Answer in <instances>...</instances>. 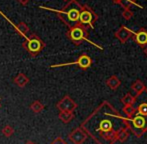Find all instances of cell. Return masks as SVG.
Returning <instances> with one entry per match:
<instances>
[{
  "mask_svg": "<svg viewBox=\"0 0 147 144\" xmlns=\"http://www.w3.org/2000/svg\"><path fill=\"white\" fill-rule=\"evenodd\" d=\"M63 1H67V2H68V1H69V0H63Z\"/></svg>",
  "mask_w": 147,
  "mask_h": 144,
  "instance_id": "cell-29",
  "label": "cell"
},
{
  "mask_svg": "<svg viewBox=\"0 0 147 144\" xmlns=\"http://www.w3.org/2000/svg\"><path fill=\"white\" fill-rule=\"evenodd\" d=\"M99 19L98 14L94 12V10L87 4L82 5V9L80 12L79 23L83 24L85 26H88L90 29H94V24Z\"/></svg>",
  "mask_w": 147,
  "mask_h": 144,
  "instance_id": "cell-6",
  "label": "cell"
},
{
  "mask_svg": "<svg viewBox=\"0 0 147 144\" xmlns=\"http://www.w3.org/2000/svg\"><path fill=\"white\" fill-rule=\"evenodd\" d=\"M130 88H131V90L134 92V95H135L136 97H139V96L147 89L145 84H144L143 81L140 79L135 80V81L131 84V87Z\"/></svg>",
  "mask_w": 147,
  "mask_h": 144,
  "instance_id": "cell-12",
  "label": "cell"
},
{
  "mask_svg": "<svg viewBox=\"0 0 147 144\" xmlns=\"http://www.w3.org/2000/svg\"><path fill=\"white\" fill-rule=\"evenodd\" d=\"M121 15H122V17H123L124 19L128 21V20H130L134 16V12L132 11V10H130V9H125V10H123V11H122Z\"/></svg>",
  "mask_w": 147,
  "mask_h": 144,
  "instance_id": "cell-23",
  "label": "cell"
},
{
  "mask_svg": "<svg viewBox=\"0 0 147 144\" xmlns=\"http://www.w3.org/2000/svg\"><path fill=\"white\" fill-rule=\"evenodd\" d=\"M77 104L76 102L70 97L69 95H65L61 100L56 104V107L60 111H69V112H73L76 108H77Z\"/></svg>",
  "mask_w": 147,
  "mask_h": 144,
  "instance_id": "cell-9",
  "label": "cell"
},
{
  "mask_svg": "<svg viewBox=\"0 0 147 144\" xmlns=\"http://www.w3.org/2000/svg\"><path fill=\"white\" fill-rule=\"evenodd\" d=\"M13 82L20 88H23L26 86V84L29 82V78L23 73H18V75L13 79Z\"/></svg>",
  "mask_w": 147,
  "mask_h": 144,
  "instance_id": "cell-15",
  "label": "cell"
},
{
  "mask_svg": "<svg viewBox=\"0 0 147 144\" xmlns=\"http://www.w3.org/2000/svg\"><path fill=\"white\" fill-rule=\"evenodd\" d=\"M22 46L31 55V57H36L45 48V43L38 35L32 33L30 36L26 37L25 41L22 43Z\"/></svg>",
  "mask_w": 147,
  "mask_h": 144,
  "instance_id": "cell-5",
  "label": "cell"
},
{
  "mask_svg": "<svg viewBox=\"0 0 147 144\" xmlns=\"http://www.w3.org/2000/svg\"><path fill=\"white\" fill-rule=\"evenodd\" d=\"M50 144H68V143L66 142L64 139H62L61 137H57V138L54 139V140H53Z\"/></svg>",
  "mask_w": 147,
  "mask_h": 144,
  "instance_id": "cell-24",
  "label": "cell"
},
{
  "mask_svg": "<svg viewBox=\"0 0 147 144\" xmlns=\"http://www.w3.org/2000/svg\"><path fill=\"white\" fill-rule=\"evenodd\" d=\"M133 35H134V31H132L131 29H129V28H127L124 25L120 26L114 33V36L116 37L118 40H119V42L122 43V44H125Z\"/></svg>",
  "mask_w": 147,
  "mask_h": 144,
  "instance_id": "cell-10",
  "label": "cell"
},
{
  "mask_svg": "<svg viewBox=\"0 0 147 144\" xmlns=\"http://www.w3.org/2000/svg\"><path fill=\"white\" fill-rule=\"evenodd\" d=\"M121 1H122V0H112L113 3H116V4H119ZM133 1H134V0H133Z\"/></svg>",
  "mask_w": 147,
  "mask_h": 144,
  "instance_id": "cell-27",
  "label": "cell"
},
{
  "mask_svg": "<svg viewBox=\"0 0 147 144\" xmlns=\"http://www.w3.org/2000/svg\"><path fill=\"white\" fill-rule=\"evenodd\" d=\"M70 65H77L82 70H87L92 65V58L86 53H82L78 56V58L73 62L63 63V64H53L51 65V68H56V67H63V66H70Z\"/></svg>",
  "mask_w": 147,
  "mask_h": 144,
  "instance_id": "cell-7",
  "label": "cell"
},
{
  "mask_svg": "<svg viewBox=\"0 0 147 144\" xmlns=\"http://www.w3.org/2000/svg\"><path fill=\"white\" fill-rule=\"evenodd\" d=\"M143 53L145 54V56L147 57V46H145V47L143 48Z\"/></svg>",
  "mask_w": 147,
  "mask_h": 144,
  "instance_id": "cell-26",
  "label": "cell"
},
{
  "mask_svg": "<svg viewBox=\"0 0 147 144\" xmlns=\"http://www.w3.org/2000/svg\"><path fill=\"white\" fill-rule=\"evenodd\" d=\"M89 29H90V28H89L88 26H85L81 23H78L68 29V31L66 32V37H67L74 45H80L81 43H83L84 41H86V42L90 43V44L94 45L95 47L99 48L100 50H103L102 47L99 46L98 44L92 42V41L88 39Z\"/></svg>",
  "mask_w": 147,
  "mask_h": 144,
  "instance_id": "cell-3",
  "label": "cell"
},
{
  "mask_svg": "<svg viewBox=\"0 0 147 144\" xmlns=\"http://www.w3.org/2000/svg\"><path fill=\"white\" fill-rule=\"evenodd\" d=\"M127 126V117L122 116L107 100L81 123L82 128L97 144H114L118 132Z\"/></svg>",
  "mask_w": 147,
  "mask_h": 144,
  "instance_id": "cell-1",
  "label": "cell"
},
{
  "mask_svg": "<svg viewBox=\"0 0 147 144\" xmlns=\"http://www.w3.org/2000/svg\"><path fill=\"white\" fill-rule=\"evenodd\" d=\"M13 26H14V28H15V31L17 32L20 36L23 37V38L27 37V34L29 33V27H28L25 22H20L17 25H14L13 24Z\"/></svg>",
  "mask_w": 147,
  "mask_h": 144,
  "instance_id": "cell-14",
  "label": "cell"
},
{
  "mask_svg": "<svg viewBox=\"0 0 147 144\" xmlns=\"http://www.w3.org/2000/svg\"><path fill=\"white\" fill-rule=\"evenodd\" d=\"M88 137V134L81 126L77 127L76 129H74L69 135H68V138L73 144H82L86 141Z\"/></svg>",
  "mask_w": 147,
  "mask_h": 144,
  "instance_id": "cell-8",
  "label": "cell"
},
{
  "mask_svg": "<svg viewBox=\"0 0 147 144\" xmlns=\"http://www.w3.org/2000/svg\"><path fill=\"white\" fill-rule=\"evenodd\" d=\"M127 125L130 131L137 138L142 137L147 132V118L138 113L131 118H127Z\"/></svg>",
  "mask_w": 147,
  "mask_h": 144,
  "instance_id": "cell-4",
  "label": "cell"
},
{
  "mask_svg": "<svg viewBox=\"0 0 147 144\" xmlns=\"http://www.w3.org/2000/svg\"><path fill=\"white\" fill-rule=\"evenodd\" d=\"M30 109L34 113H39L44 109V105H43L40 101H38V100H35V101H33L32 104L30 105Z\"/></svg>",
  "mask_w": 147,
  "mask_h": 144,
  "instance_id": "cell-21",
  "label": "cell"
},
{
  "mask_svg": "<svg viewBox=\"0 0 147 144\" xmlns=\"http://www.w3.org/2000/svg\"><path fill=\"white\" fill-rule=\"evenodd\" d=\"M136 101H137V97L131 93H126L125 95L121 98V103L123 104L124 106L133 105V104L136 103Z\"/></svg>",
  "mask_w": 147,
  "mask_h": 144,
  "instance_id": "cell-17",
  "label": "cell"
},
{
  "mask_svg": "<svg viewBox=\"0 0 147 144\" xmlns=\"http://www.w3.org/2000/svg\"><path fill=\"white\" fill-rule=\"evenodd\" d=\"M39 8L49 11L56 12L57 16L67 27H72L79 23L80 12L82 9V5L77 0H69L62 9H54V8L45 7V6H39Z\"/></svg>",
  "mask_w": 147,
  "mask_h": 144,
  "instance_id": "cell-2",
  "label": "cell"
},
{
  "mask_svg": "<svg viewBox=\"0 0 147 144\" xmlns=\"http://www.w3.org/2000/svg\"><path fill=\"white\" fill-rule=\"evenodd\" d=\"M144 94L146 96V100H142L139 103L137 104V107H136V110H137V113L142 116H145L147 118V89L144 91Z\"/></svg>",
  "mask_w": 147,
  "mask_h": 144,
  "instance_id": "cell-16",
  "label": "cell"
},
{
  "mask_svg": "<svg viewBox=\"0 0 147 144\" xmlns=\"http://www.w3.org/2000/svg\"><path fill=\"white\" fill-rule=\"evenodd\" d=\"M25 144H35V143L33 142V141H27V142H26Z\"/></svg>",
  "mask_w": 147,
  "mask_h": 144,
  "instance_id": "cell-28",
  "label": "cell"
},
{
  "mask_svg": "<svg viewBox=\"0 0 147 144\" xmlns=\"http://www.w3.org/2000/svg\"><path fill=\"white\" fill-rule=\"evenodd\" d=\"M18 2H19L21 5H27L28 4V2L30 1V0H17Z\"/></svg>",
  "mask_w": 147,
  "mask_h": 144,
  "instance_id": "cell-25",
  "label": "cell"
},
{
  "mask_svg": "<svg viewBox=\"0 0 147 144\" xmlns=\"http://www.w3.org/2000/svg\"><path fill=\"white\" fill-rule=\"evenodd\" d=\"M0 107H1V105H0Z\"/></svg>",
  "mask_w": 147,
  "mask_h": 144,
  "instance_id": "cell-30",
  "label": "cell"
},
{
  "mask_svg": "<svg viewBox=\"0 0 147 144\" xmlns=\"http://www.w3.org/2000/svg\"><path fill=\"white\" fill-rule=\"evenodd\" d=\"M58 118L63 123H69L70 121L73 120L74 113L69 112V111H60L59 114H58Z\"/></svg>",
  "mask_w": 147,
  "mask_h": 144,
  "instance_id": "cell-18",
  "label": "cell"
},
{
  "mask_svg": "<svg viewBox=\"0 0 147 144\" xmlns=\"http://www.w3.org/2000/svg\"><path fill=\"white\" fill-rule=\"evenodd\" d=\"M105 84L111 90H117L119 88V86L121 85V81L116 75H112L109 78H107L106 81H105Z\"/></svg>",
  "mask_w": 147,
  "mask_h": 144,
  "instance_id": "cell-13",
  "label": "cell"
},
{
  "mask_svg": "<svg viewBox=\"0 0 147 144\" xmlns=\"http://www.w3.org/2000/svg\"><path fill=\"white\" fill-rule=\"evenodd\" d=\"M122 112L124 113L125 117H127V118H131V117H133L134 115L137 113V110H136V108L134 107L133 105H127V106H123Z\"/></svg>",
  "mask_w": 147,
  "mask_h": 144,
  "instance_id": "cell-20",
  "label": "cell"
},
{
  "mask_svg": "<svg viewBox=\"0 0 147 144\" xmlns=\"http://www.w3.org/2000/svg\"><path fill=\"white\" fill-rule=\"evenodd\" d=\"M134 42L144 48L147 46V30L145 28H140L138 31L134 32Z\"/></svg>",
  "mask_w": 147,
  "mask_h": 144,
  "instance_id": "cell-11",
  "label": "cell"
},
{
  "mask_svg": "<svg viewBox=\"0 0 147 144\" xmlns=\"http://www.w3.org/2000/svg\"><path fill=\"white\" fill-rule=\"evenodd\" d=\"M14 133V129L12 128L10 125H6L5 127H3L2 128V134L4 135V136L6 137H10L12 134Z\"/></svg>",
  "mask_w": 147,
  "mask_h": 144,
  "instance_id": "cell-22",
  "label": "cell"
},
{
  "mask_svg": "<svg viewBox=\"0 0 147 144\" xmlns=\"http://www.w3.org/2000/svg\"><path fill=\"white\" fill-rule=\"evenodd\" d=\"M129 132H130V129L128 128V126L121 129V130L118 132L117 137H116L118 142H124V141H126V139L129 136Z\"/></svg>",
  "mask_w": 147,
  "mask_h": 144,
  "instance_id": "cell-19",
  "label": "cell"
}]
</instances>
